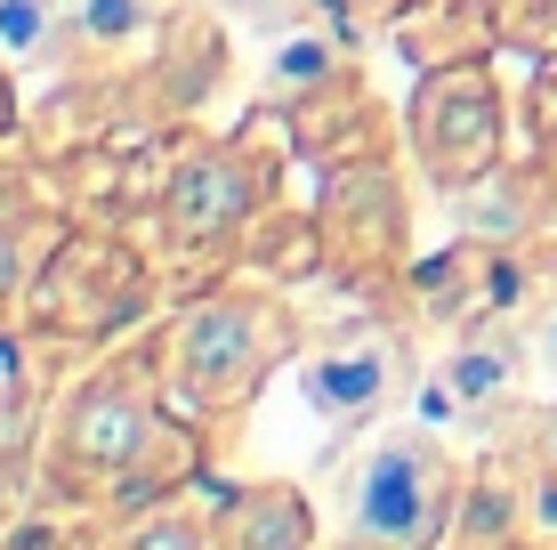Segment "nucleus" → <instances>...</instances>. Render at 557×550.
I'll use <instances>...</instances> for the list:
<instances>
[{
	"label": "nucleus",
	"mask_w": 557,
	"mask_h": 550,
	"mask_svg": "<svg viewBox=\"0 0 557 550\" xmlns=\"http://www.w3.org/2000/svg\"><path fill=\"white\" fill-rule=\"evenodd\" d=\"M0 438H9V396H0Z\"/></svg>",
	"instance_id": "nucleus-21"
},
{
	"label": "nucleus",
	"mask_w": 557,
	"mask_h": 550,
	"mask_svg": "<svg viewBox=\"0 0 557 550\" xmlns=\"http://www.w3.org/2000/svg\"><path fill=\"white\" fill-rule=\"evenodd\" d=\"M396 340H380V332H363V340H332V349H307V365H299V389H307V405L323 413V421H372L380 405L396 396Z\"/></svg>",
	"instance_id": "nucleus-6"
},
{
	"label": "nucleus",
	"mask_w": 557,
	"mask_h": 550,
	"mask_svg": "<svg viewBox=\"0 0 557 550\" xmlns=\"http://www.w3.org/2000/svg\"><path fill=\"white\" fill-rule=\"evenodd\" d=\"M292 356V316L267 292H210L178 316L162 356V389L186 421H210V413L251 405V389Z\"/></svg>",
	"instance_id": "nucleus-1"
},
{
	"label": "nucleus",
	"mask_w": 557,
	"mask_h": 550,
	"mask_svg": "<svg viewBox=\"0 0 557 550\" xmlns=\"http://www.w3.org/2000/svg\"><path fill=\"white\" fill-rule=\"evenodd\" d=\"M65 25L82 41H129L153 25V0H65Z\"/></svg>",
	"instance_id": "nucleus-13"
},
{
	"label": "nucleus",
	"mask_w": 557,
	"mask_h": 550,
	"mask_svg": "<svg viewBox=\"0 0 557 550\" xmlns=\"http://www.w3.org/2000/svg\"><path fill=\"white\" fill-rule=\"evenodd\" d=\"M267 89H275V98H339V57H332V41H283L275 49V65H267Z\"/></svg>",
	"instance_id": "nucleus-10"
},
{
	"label": "nucleus",
	"mask_w": 557,
	"mask_h": 550,
	"mask_svg": "<svg viewBox=\"0 0 557 550\" xmlns=\"http://www.w3.org/2000/svg\"><path fill=\"white\" fill-rule=\"evenodd\" d=\"M162 438V413L146 396L138 365H106L98 381L73 389V405L57 413V478L98 494V486H122L129 469L146 462V445Z\"/></svg>",
	"instance_id": "nucleus-4"
},
{
	"label": "nucleus",
	"mask_w": 557,
	"mask_h": 550,
	"mask_svg": "<svg viewBox=\"0 0 557 550\" xmlns=\"http://www.w3.org/2000/svg\"><path fill=\"white\" fill-rule=\"evenodd\" d=\"M405 130H412L420 179H436L445 195L476 186L485 170H502V89H493V65L485 57H460V65L420 73Z\"/></svg>",
	"instance_id": "nucleus-3"
},
{
	"label": "nucleus",
	"mask_w": 557,
	"mask_h": 550,
	"mask_svg": "<svg viewBox=\"0 0 557 550\" xmlns=\"http://www.w3.org/2000/svg\"><path fill=\"white\" fill-rule=\"evenodd\" d=\"M113 550H226L219 542V526H202L195 510H178V502H162V510H146L138 526H129Z\"/></svg>",
	"instance_id": "nucleus-12"
},
{
	"label": "nucleus",
	"mask_w": 557,
	"mask_h": 550,
	"mask_svg": "<svg viewBox=\"0 0 557 550\" xmlns=\"http://www.w3.org/2000/svg\"><path fill=\"white\" fill-rule=\"evenodd\" d=\"M485 16L517 49H542V57L557 49V0H485Z\"/></svg>",
	"instance_id": "nucleus-14"
},
{
	"label": "nucleus",
	"mask_w": 557,
	"mask_h": 550,
	"mask_svg": "<svg viewBox=\"0 0 557 550\" xmlns=\"http://www.w3.org/2000/svg\"><path fill=\"white\" fill-rule=\"evenodd\" d=\"M16 122V89H9V57H0V130Z\"/></svg>",
	"instance_id": "nucleus-18"
},
{
	"label": "nucleus",
	"mask_w": 557,
	"mask_h": 550,
	"mask_svg": "<svg viewBox=\"0 0 557 550\" xmlns=\"http://www.w3.org/2000/svg\"><path fill=\"white\" fill-rule=\"evenodd\" d=\"M16 550H57V535H25V542H16Z\"/></svg>",
	"instance_id": "nucleus-20"
},
{
	"label": "nucleus",
	"mask_w": 557,
	"mask_h": 550,
	"mask_svg": "<svg viewBox=\"0 0 557 550\" xmlns=\"http://www.w3.org/2000/svg\"><path fill=\"white\" fill-rule=\"evenodd\" d=\"M533 365H542L549 389H557V292L542 300V325H533Z\"/></svg>",
	"instance_id": "nucleus-17"
},
{
	"label": "nucleus",
	"mask_w": 557,
	"mask_h": 550,
	"mask_svg": "<svg viewBox=\"0 0 557 550\" xmlns=\"http://www.w3.org/2000/svg\"><path fill=\"white\" fill-rule=\"evenodd\" d=\"M542 462H549V469H557V421H549V429H542Z\"/></svg>",
	"instance_id": "nucleus-19"
},
{
	"label": "nucleus",
	"mask_w": 557,
	"mask_h": 550,
	"mask_svg": "<svg viewBox=\"0 0 557 550\" xmlns=\"http://www.w3.org/2000/svg\"><path fill=\"white\" fill-rule=\"evenodd\" d=\"M453 462L445 445H436V429H388V438H372L356 453L348 486H339V502H348V542L356 550H436L453 526Z\"/></svg>",
	"instance_id": "nucleus-2"
},
{
	"label": "nucleus",
	"mask_w": 557,
	"mask_h": 550,
	"mask_svg": "<svg viewBox=\"0 0 557 550\" xmlns=\"http://www.w3.org/2000/svg\"><path fill=\"white\" fill-rule=\"evenodd\" d=\"M525 510H533V526L557 542V469L542 462V478H533V494H525Z\"/></svg>",
	"instance_id": "nucleus-16"
},
{
	"label": "nucleus",
	"mask_w": 557,
	"mask_h": 550,
	"mask_svg": "<svg viewBox=\"0 0 557 550\" xmlns=\"http://www.w3.org/2000/svg\"><path fill=\"white\" fill-rule=\"evenodd\" d=\"M533 130H542V155H557V57H542V82H533Z\"/></svg>",
	"instance_id": "nucleus-15"
},
{
	"label": "nucleus",
	"mask_w": 557,
	"mask_h": 550,
	"mask_svg": "<svg viewBox=\"0 0 557 550\" xmlns=\"http://www.w3.org/2000/svg\"><path fill=\"white\" fill-rule=\"evenodd\" d=\"M251 211H259V179L243 146H186L170 162V186H162L170 252H219L251 227Z\"/></svg>",
	"instance_id": "nucleus-5"
},
{
	"label": "nucleus",
	"mask_w": 557,
	"mask_h": 550,
	"mask_svg": "<svg viewBox=\"0 0 557 550\" xmlns=\"http://www.w3.org/2000/svg\"><path fill=\"white\" fill-rule=\"evenodd\" d=\"M219 542L226 550H315L307 494H292V486H235L219 510Z\"/></svg>",
	"instance_id": "nucleus-7"
},
{
	"label": "nucleus",
	"mask_w": 557,
	"mask_h": 550,
	"mask_svg": "<svg viewBox=\"0 0 557 550\" xmlns=\"http://www.w3.org/2000/svg\"><path fill=\"white\" fill-rule=\"evenodd\" d=\"M445 381L460 389V405H469V413L509 405L517 381H525V349H517V332H509V325H476V332L445 356Z\"/></svg>",
	"instance_id": "nucleus-9"
},
{
	"label": "nucleus",
	"mask_w": 557,
	"mask_h": 550,
	"mask_svg": "<svg viewBox=\"0 0 557 550\" xmlns=\"http://www.w3.org/2000/svg\"><path fill=\"white\" fill-rule=\"evenodd\" d=\"M57 25H65V0H0V57L9 65H41L57 49Z\"/></svg>",
	"instance_id": "nucleus-11"
},
{
	"label": "nucleus",
	"mask_w": 557,
	"mask_h": 550,
	"mask_svg": "<svg viewBox=\"0 0 557 550\" xmlns=\"http://www.w3.org/2000/svg\"><path fill=\"white\" fill-rule=\"evenodd\" d=\"M542 170H485L476 186H460V235L469 243H493V252H509V243L533 235V219H549L542 203Z\"/></svg>",
	"instance_id": "nucleus-8"
}]
</instances>
